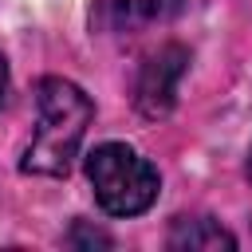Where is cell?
<instances>
[{
  "mask_svg": "<svg viewBox=\"0 0 252 252\" xmlns=\"http://www.w3.org/2000/svg\"><path fill=\"white\" fill-rule=\"evenodd\" d=\"M35 106H39V126L24 150L20 169L39 173V177H63L83 146V134L94 118V106L71 79H59V75L39 79Z\"/></svg>",
  "mask_w": 252,
  "mask_h": 252,
  "instance_id": "6da1fadb",
  "label": "cell"
},
{
  "mask_svg": "<svg viewBox=\"0 0 252 252\" xmlns=\"http://www.w3.org/2000/svg\"><path fill=\"white\" fill-rule=\"evenodd\" d=\"M4 87H8V63H4V55H0V98H4Z\"/></svg>",
  "mask_w": 252,
  "mask_h": 252,
  "instance_id": "52a82bcc",
  "label": "cell"
},
{
  "mask_svg": "<svg viewBox=\"0 0 252 252\" xmlns=\"http://www.w3.org/2000/svg\"><path fill=\"white\" fill-rule=\"evenodd\" d=\"M185 63H189V51L181 43H165L142 63V75H138V87H134V102H138V110L146 118H161V114L173 110Z\"/></svg>",
  "mask_w": 252,
  "mask_h": 252,
  "instance_id": "3957f363",
  "label": "cell"
},
{
  "mask_svg": "<svg viewBox=\"0 0 252 252\" xmlns=\"http://www.w3.org/2000/svg\"><path fill=\"white\" fill-rule=\"evenodd\" d=\"M87 181L110 217H138L158 197V169L122 142H106L87 154Z\"/></svg>",
  "mask_w": 252,
  "mask_h": 252,
  "instance_id": "7a4b0ae2",
  "label": "cell"
},
{
  "mask_svg": "<svg viewBox=\"0 0 252 252\" xmlns=\"http://www.w3.org/2000/svg\"><path fill=\"white\" fill-rule=\"evenodd\" d=\"M67 244H87V248H110V236L106 232H98V228H87V224H75L71 228V236H67Z\"/></svg>",
  "mask_w": 252,
  "mask_h": 252,
  "instance_id": "8992f818",
  "label": "cell"
},
{
  "mask_svg": "<svg viewBox=\"0 0 252 252\" xmlns=\"http://www.w3.org/2000/svg\"><path fill=\"white\" fill-rule=\"evenodd\" d=\"M248 177H252V154H248Z\"/></svg>",
  "mask_w": 252,
  "mask_h": 252,
  "instance_id": "ba28073f",
  "label": "cell"
},
{
  "mask_svg": "<svg viewBox=\"0 0 252 252\" xmlns=\"http://www.w3.org/2000/svg\"><path fill=\"white\" fill-rule=\"evenodd\" d=\"M102 12L114 28H142L177 16L181 0H102Z\"/></svg>",
  "mask_w": 252,
  "mask_h": 252,
  "instance_id": "5b68a950",
  "label": "cell"
},
{
  "mask_svg": "<svg viewBox=\"0 0 252 252\" xmlns=\"http://www.w3.org/2000/svg\"><path fill=\"white\" fill-rule=\"evenodd\" d=\"M169 248H189V252H232L236 248V236L228 228H220V220H209V217H185L173 224L169 232Z\"/></svg>",
  "mask_w": 252,
  "mask_h": 252,
  "instance_id": "277c9868",
  "label": "cell"
}]
</instances>
